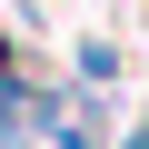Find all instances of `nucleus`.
Returning <instances> with one entry per match:
<instances>
[{
    "mask_svg": "<svg viewBox=\"0 0 149 149\" xmlns=\"http://www.w3.org/2000/svg\"><path fill=\"white\" fill-rule=\"evenodd\" d=\"M70 80L119 100V80H129V50H119V40H80V50H70Z\"/></svg>",
    "mask_w": 149,
    "mask_h": 149,
    "instance_id": "obj_1",
    "label": "nucleus"
}]
</instances>
